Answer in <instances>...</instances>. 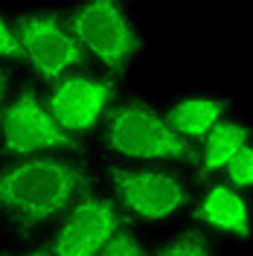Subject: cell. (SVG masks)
<instances>
[{
    "label": "cell",
    "instance_id": "4",
    "mask_svg": "<svg viewBox=\"0 0 253 256\" xmlns=\"http://www.w3.org/2000/svg\"><path fill=\"white\" fill-rule=\"evenodd\" d=\"M84 58L108 76L128 73L140 56V35L126 0H82L67 15Z\"/></svg>",
    "mask_w": 253,
    "mask_h": 256
},
{
    "label": "cell",
    "instance_id": "6",
    "mask_svg": "<svg viewBox=\"0 0 253 256\" xmlns=\"http://www.w3.org/2000/svg\"><path fill=\"white\" fill-rule=\"evenodd\" d=\"M82 143L70 137L50 114L44 94L15 90L3 120H0V154L3 158H30L50 152H79Z\"/></svg>",
    "mask_w": 253,
    "mask_h": 256
},
{
    "label": "cell",
    "instance_id": "18",
    "mask_svg": "<svg viewBox=\"0 0 253 256\" xmlns=\"http://www.w3.org/2000/svg\"><path fill=\"white\" fill-rule=\"evenodd\" d=\"M0 256H12V254H0Z\"/></svg>",
    "mask_w": 253,
    "mask_h": 256
},
{
    "label": "cell",
    "instance_id": "2",
    "mask_svg": "<svg viewBox=\"0 0 253 256\" xmlns=\"http://www.w3.org/2000/svg\"><path fill=\"white\" fill-rule=\"evenodd\" d=\"M99 146L116 163H190L195 152L169 126L163 108L137 96L114 99L99 126Z\"/></svg>",
    "mask_w": 253,
    "mask_h": 256
},
{
    "label": "cell",
    "instance_id": "13",
    "mask_svg": "<svg viewBox=\"0 0 253 256\" xmlns=\"http://www.w3.org/2000/svg\"><path fill=\"white\" fill-rule=\"evenodd\" d=\"M222 180H227L230 186H236L242 192H253V143L224 169Z\"/></svg>",
    "mask_w": 253,
    "mask_h": 256
},
{
    "label": "cell",
    "instance_id": "15",
    "mask_svg": "<svg viewBox=\"0 0 253 256\" xmlns=\"http://www.w3.org/2000/svg\"><path fill=\"white\" fill-rule=\"evenodd\" d=\"M0 62H20V44L9 15H0Z\"/></svg>",
    "mask_w": 253,
    "mask_h": 256
},
{
    "label": "cell",
    "instance_id": "1",
    "mask_svg": "<svg viewBox=\"0 0 253 256\" xmlns=\"http://www.w3.org/2000/svg\"><path fill=\"white\" fill-rule=\"evenodd\" d=\"M96 186L94 169L73 152H50L0 163V218L18 230L58 222Z\"/></svg>",
    "mask_w": 253,
    "mask_h": 256
},
{
    "label": "cell",
    "instance_id": "16",
    "mask_svg": "<svg viewBox=\"0 0 253 256\" xmlns=\"http://www.w3.org/2000/svg\"><path fill=\"white\" fill-rule=\"evenodd\" d=\"M12 94H15V90H12V73H9L6 67H0V120H3V111H6Z\"/></svg>",
    "mask_w": 253,
    "mask_h": 256
},
{
    "label": "cell",
    "instance_id": "3",
    "mask_svg": "<svg viewBox=\"0 0 253 256\" xmlns=\"http://www.w3.org/2000/svg\"><path fill=\"white\" fill-rule=\"evenodd\" d=\"M105 184L122 216L146 224L174 222L190 212L195 195L172 163H108Z\"/></svg>",
    "mask_w": 253,
    "mask_h": 256
},
{
    "label": "cell",
    "instance_id": "9",
    "mask_svg": "<svg viewBox=\"0 0 253 256\" xmlns=\"http://www.w3.org/2000/svg\"><path fill=\"white\" fill-rule=\"evenodd\" d=\"M190 216L210 239H224L236 244L253 242V204L248 192L230 186L227 180H204L192 195Z\"/></svg>",
    "mask_w": 253,
    "mask_h": 256
},
{
    "label": "cell",
    "instance_id": "10",
    "mask_svg": "<svg viewBox=\"0 0 253 256\" xmlns=\"http://www.w3.org/2000/svg\"><path fill=\"white\" fill-rule=\"evenodd\" d=\"M233 96L224 88L216 84H195V88H184L180 94L169 99V105L163 108L169 126L186 140V143L198 146L216 126H222L224 120L233 116Z\"/></svg>",
    "mask_w": 253,
    "mask_h": 256
},
{
    "label": "cell",
    "instance_id": "17",
    "mask_svg": "<svg viewBox=\"0 0 253 256\" xmlns=\"http://www.w3.org/2000/svg\"><path fill=\"white\" fill-rule=\"evenodd\" d=\"M24 256H56V254L50 250V244H38V248H30Z\"/></svg>",
    "mask_w": 253,
    "mask_h": 256
},
{
    "label": "cell",
    "instance_id": "12",
    "mask_svg": "<svg viewBox=\"0 0 253 256\" xmlns=\"http://www.w3.org/2000/svg\"><path fill=\"white\" fill-rule=\"evenodd\" d=\"M152 256H216V242L201 227H186L172 233Z\"/></svg>",
    "mask_w": 253,
    "mask_h": 256
},
{
    "label": "cell",
    "instance_id": "8",
    "mask_svg": "<svg viewBox=\"0 0 253 256\" xmlns=\"http://www.w3.org/2000/svg\"><path fill=\"white\" fill-rule=\"evenodd\" d=\"M114 99H116V76H108L102 70L99 73L76 70L64 79L52 82L44 94L52 120L79 143L82 137L99 131Z\"/></svg>",
    "mask_w": 253,
    "mask_h": 256
},
{
    "label": "cell",
    "instance_id": "14",
    "mask_svg": "<svg viewBox=\"0 0 253 256\" xmlns=\"http://www.w3.org/2000/svg\"><path fill=\"white\" fill-rule=\"evenodd\" d=\"M99 256H148V250L142 248L140 236L126 224V227H122V230H120V233H116L102 250H99Z\"/></svg>",
    "mask_w": 253,
    "mask_h": 256
},
{
    "label": "cell",
    "instance_id": "5",
    "mask_svg": "<svg viewBox=\"0 0 253 256\" xmlns=\"http://www.w3.org/2000/svg\"><path fill=\"white\" fill-rule=\"evenodd\" d=\"M9 18L20 44V62H26L38 82L52 84L88 64L67 15L52 9H24Z\"/></svg>",
    "mask_w": 253,
    "mask_h": 256
},
{
    "label": "cell",
    "instance_id": "11",
    "mask_svg": "<svg viewBox=\"0 0 253 256\" xmlns=\"http://www.w3.org/2000/svg\"><path fill=\"white\" fill-rule=\"evenodd\" d=\"M250 143H253L250 122L238 120V116H230V120H224L222 126H216L201 143L195 146L190 163L195 169V175L204 178V180L206 178H216V175H224V169Z\"/></svg>",
    "mask_w": 253,
    "mask_h": 256
},
{
    "label": "cell",
    "instance_id": "7",
    "mask_svg": "<svg viewBox=\"0 0 253 256\" xmlns=\"http://www.w3.org/2000/svg\"><path fill=\"white\" fill-rule=\"evenodd\" d=\"M126 227V216L111 192L90 186L73 207L56 222L50 250L56 256H99V250Z\"/></svg>",
    "mask_w": 253,
    "mask_h": 256
}]
</instances>
